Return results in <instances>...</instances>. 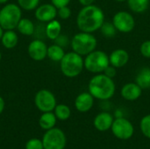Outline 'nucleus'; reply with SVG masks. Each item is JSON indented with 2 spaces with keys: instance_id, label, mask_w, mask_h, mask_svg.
Listing matches in <instances>:
<instances>
[{
  "instance_id": "1",
  "label": "nucleus",
  "mask_w": 150,
  "mask_h": 149,
  "mask_svg": "<svg viewBox=\"0 0 150 149\" xmlns=\"http://www.w3.org/2000/svg\"><path fill=\"white\" fill-rule=\"evenodd\" d=\"M105 22V14L101 8L91 4L83 6L76 17V25L81 32H93L100 29Z\"/></svg>"
},
{
  "instance_id": "2",
  "label": "nucleus",
  "mask_w": 150,
  "mask_h": 149,
  "mask_svg": "<svg viewBox=\"0 0 150 149\" xmlns=\"http://www.w3.org/2000/svg\"><path fill=\"white\" fill-rule=\"evenodd\" d=\"M89 92L94 98L99 100H108L113 97L116 86L112 78L108 77L105 74H97L89 82Z\"/></svg>"
},
{
  "instance_id": "3",
  "label": "nucleus",
  "mask_w": 150,
  "mask_h": 149,
  "mask_svg": "<svg viewBox=\"0 0 150 149\" xmlns=\"http://www.w3.org/2000/svg\"><path fill=\"white\" fill-rule=\"evenodd\" d=\"M60 68L62 73L65 76L73 78L82 73L84 68V61L82 55L73 51L65 54L60 61Z\"/></svg>"
},
{
  "instance_id": "4",
  "label": "nucleus",
  "mask_w": 150,
  "mask_h": 149,
  "mask_svg": "<svg viewBox=\"0 0 150 149\" xmlns=\"http://www.w3.org/2000/svg\"><path fill=\"white\" fill-rule=\"evenodd\" d=\"M22 18L21 8L16 4H6L0 10V25L4 30H13Z\"/></svg>"
},
{
  "instance_id": "5",
  "label": "nucleus",
  "mask_w": 150,
  "mask_h": 149,
  "mask_svg": "<svg viewBox=\"0 0 150 149\" xmlns=\"http://www.w3.org/2000/svg\"><path fill=\"white\" fill-rule=\"evenodd\" d=\"M97 39L91 32H80L75 34L71 40V47L80 55H87L97 47Z\"/></svg>"
},
{
  "instance_id": "6",
  "label": "nucleus",
  "mask_w": 150,
  "mask_h": 149,
  "mask_svg": "<svg viewBox=\"0 0 150 149\" xmlns=\"http://www.w3.org/2000/svg\"><path fill=\"white\" fill-rule=\"evenodd\" d=\"M84 68L87 71L94 74H100L110 65L109 56L101 50H94L86 55Z\"/></svg>"
},
{
  "instance_id": "7",
  "label": "nucleus",
  "mask_w": 150,
  "mask_h": 149,
  "mask_svg": "<svg viewBox=\"0 0 150 149\" xmlns=\"http://www.w3.org/2000/svg\"><path fill=\"white\" fill-rule=\"evenodd\" d=\"M66 136L59 128L47 130L42 138L44 149H64L66 147Z\"/></svg>"
},
{
  "instance_id": "8",
  "label": "nucleus",
  "mask_w": 150,
  "mask_h": 149,
  "mask_svg": "<svg viewBox=\"0 0 150 149\" xmlns=\"http://www.w3.org/2000/svg\"><path fill=\"white\" fill-rule=\"evenodd\" d=\"M34 104L39 111L42 112H48L54 110L56 106V99L50 90H40L35 95Z\"/></svg>"
},
{
  "instance_id": "9",
  "label": "nucleus",
  "mask_w": 150,
  "mask_h": 149,
  "mask_svg": "<svg viewBox=\"0 0 150 149\" xmlns=\"http://www.w3.org/2000/svg\"><path fill=\"white\" fill-rule=\"evenodd\" d=\"M111 128L115 137L120 140H128L134 134V126L132 123L124 118H118L113 120Z\"/></svg>"
},
{
  "instance_id": "10",
  "label": "nucleus",
  "mask_w": 150,
  "mask_h": 149,
  "mask_svg": "<svg viewBox=\"0 0 150 149\" xmlns=\"http://www.w3.org/2000/svg\"><path fill=\"white\" fill-rule=\"evenodd\" d=\"M112 23L117 31L121 32H130L135 26L134 18L127 11H119L112 18Z\"/></svg>"
},
{
  "instance_id": "11",
  "label": "nucleus",
  "mask_w": 150,
  "mask_h": 149,
  "mask_svg": "<svg viewBox=\"0 0 150 149\" xmlns=\"http://www.w3.org/2000/svg\"><path fill=\"white\" fill-rule=\"evenodd\" d=\"M27 53L33 60L40 61L47 56V47L42 40H34L29 44Z\"/></svg>"
},
{
  "instance_id": "12",
  "label": "nucleus",
  "mask_w": 150,
  "mask_h": 149,
  "mask_svg": "<svg viewBox=\"0 0 150 149\" xmlns=\"http://www.w3.org/2000/svg\"><path fill=\"white\" fill-rule=\"evenodd\" d=\"M57 8L52 4H44L35 9V18L40 22H49L55 19Z\"/></svg>"
},
{
  "instance_id": "13",
  "label": "nucleus",
  "mask_w": 150,
  "mask_h": 149,
  "mask_svg": "<svg viewBox=\"0 0 150 149\" xmlns=\"http://www.w3.org/2000/svg\"><path fill=\"white\" fill-rule=\"evenodd\" d=\"M94 104V97L90 92H83L79 94L75 100V106L80 112H89Z\"/></svg>"
},
{
  "instance_id": "14",
  "label": "nucleus",
  "mask_w": 150,
  "mask_h": 149,
  "mask_svg": "<svg viewBox=\"0 0 150 149\" xmlns=\"http://www.w3.org/2000/svg\"><path fill=\"white\" fill-rule=\"evenodd\" d=\"M142 93V89L136 83H126L121 89V96L127 101H134L138 99Z\"/></svg>"
},
{
  "instance_id": "15",
  "label": "nucleus",
  "mask_w": 150,
  "mask_h": 149,
  "mask_svg": "<svg viewBox=\"0 0 150 149\" xmlns=\"http://www.w3.org/2000/svg\"><path fill=\"white\" fill-rule=\"evenodd\" d=\"M129 61V54L125 49H116L112 52V54L109 55V61L110 64L113 67L117 68H122L127 64Z\"/></svg>"
},
{
  "instance_id": "16",
  "label": "nucleus",
  "mask_w": 150,
  "mask_h": 149,
  "mask_svg": "<svg viewBox=\"0 0 150 149\" xmlns=\"http://www.w3.org/2000/svg\"><path fill=\"white\" fill-rule=\"evenodd\" d=\"M113 117L108 112H101L98 114L94 119V126L101 132H105L112 127Z\"/></svg>"
},
{
  "instance_id": "17",
  "label": "nucleus",
  "mask_w": 150,
  "mask_h": 149,
  "mask_svg": "<svg viewBox=\"0 0 150 149\" xmlns=\"http://www.w3.org/2000/svg\"><path fill=\"white\" fill-rule=\"evenodd\" d=\"M61 33H62V25L58 20L53 19L47 22L45 27V34L49 40H54Z\"/></svg>"
},
{
  "instance_id": "18",
  "label": "nucleus",
  "mask_w": 150,
  "mask_h": 149,
  "mask_svg": "<svg viewBox=\"0 0 150 149\" xmlns=\"http://www.w3.org/2000/svg\"><path fill=\"white\" fill-rule=\"evenodd\" d=\"M1 42L4 47L7 49L14 48L18 42V36L13 30H5L1 38Z\"/></svg>"
},
{
  "instance_id": "19",
  "label": "nucleus",
  "mask_w": 150,
  "mask_h": 149,
  "mask_svg": "<svg viewBox=\"0 0 150 149\" xmlns=\"http://www.w3.org/2000/svg\"><path fill=\"white\" fill-rule=\"evenodd\" d=\"M135 83L142 89H149L150 88V68L145 67L142 68L136 77H135Z\"/></svg>"
},
{
  "instance_id": "20",
  "label": "nucleus",
  "mask_w": 150,
  "mask_h": 149,
  "mask_svg": "<svg viewBox=\"0 0 150 149\" xmlns=\"http://www.w3.org/2000/svg\"><path fill=\"white\" fill-rule=\"evenodd\" d=\"M56 116L52 112H43V114L40 116L39 119V125L44 130H49L51 128H54L56 124Z\"/></svg>"
},
{
  "instance_id": "21",
  "label": "nucleus",
  "mask_w": 150,
  "mask_h": 149,
  "mask_svg": "<svg viewBox=\"0 0 150 149\" xmlns=\"http://www.w3.org/2000/svg\"><path fill=\"white\" fill-rule=\"evenodd\" d=\"M17 29L18 32H20L22 35L25 36H31L34 33L35 26L33 22L29 18H21L17 25Z\"/></svg>"
},
{
  "instance_id": "22",
  "label": "nucleus",
  "mask_w": 150,
  "mask_h": 149,
  "mask_svg": "<svg viewBox=\"0 0 150 149\" xmlns=\"http://www.w3.org/2000/svg\"><path fill=\"white\" fill-rule=\"evenodd\" d=\"M65 55V52L63 47L57 44L51 45L47 47V56L53 61H61L63 56Z\"/></svg>"
},
{
  "instance_id": "23",
  "label": "nucleus",
  "mask_w": 150,
  "mask_h": 149,
  "mask_svg": "<svg viewBox=\"0 0 150 149\" xmlns=\"http://www.w3.org/2000/svg\"><path fill=\"white\" fill-rule=\"evenodd\" d=\"M129 8L136 13H142L148 10L150 0H127Z\"/></svg>"
},
{
  "instance_id": "24",
  "label": "nucleus",
  "mask_w": 150,
  "mask_h": 149,
  "mask_svg": "<svg viewBox=\"0 0 150 149\" xmlns=\"http://www.w3.org/2000/svg\"><path fill=\"white\" fill-rule=\"evenodd\" d=\"M54 114L56 116V118L60 120H67L71 114L70 109L68 105H56L55 108H54Z\"/></svg>"
},
{
  "instance_id": "25",
  "label": "nucleus",
  "mask_w": 150,
  "mask_h": 149,
  "mask_svg": "<svg viewBox=\"0 0 150 149\" xmlns=\"http://www.w3.org/2000/svg\"><path fill=\"white\" fill-rule=\"evenodd\" d=\"M102 34L105 38H112L116 35L117 29L115 28L113 23L111 22H104L100 27Z\"/></svg>"
},
{
  "instance_id": "26",
  "label": "nucleus",
  "mask_w": 150,
  "mask_h": 149,
  "mask_svg": "<svg viewBox=\"0 0 150 149\" xmlns=\"http://www.w3.org/2000/svg\"><path fill=\"white\" fill-rule=\"evenodd\" d=\"M18 6L25 11H33L40 4V0H17Z\"/></svg>"
},
{
  "instance_id": "27",
  "label": "nucleus",
  "mask_w": 150,
  "mask_h": 149,
  "mask_svg": "<svg viewBox=\"0 0 150 149\" xmlns=\"http://www.w3.org/2000/svg\"><path fill=\"white\" fill-rule=\"evenodd\" d=\"M141 130L142 133L150 139V114L145 116L141 121Z\"/></svg>"
},
{
  "instance_id": "28",
  "label": "nucleus",
  "mask_w": 150,
  "mask_h": 149,
  "mask_svg": "<svg viewBox=\"0 0 150 149\" xmlns=\"http://www.w3.org/2000/svg\"><path fill=\"white\" fill-rule=\"evenodd\" d=\"M25 149H44L42 141L36 138L29 140L25 144Z\"/></svg>"
},
{
  "instance_id": "29",
  "label": "nucleus",
  "mask_w": 150,
  "mask_h": 149,
  "mask_svg": "<svg viewBox=\"0 0 150 149\" xmlns=\"http://www.w3.org/2000/svg\"><path fill=\"white\" fill-rule=\"evenodd\" d=\"M57 16L62 19H68L71 16V10L68 6L57 9Z\"/></svg>"
},
{
  "instance_id": "30",
  "label": "nucleus",
  "mask_w": 150,
  "mask_h": 149,
  "mask_svg": "<svg viewBox=\"0 0 150 149\" xmlns=\"http://www.w3.org/2000/svg\"><path fill=\"white\" fill-rule=\"evenodd\" d=\"M140 52L144 57L150 59V40H146L141 45Z\"/></svg>"
},
{
  "instance_id": "31",
  "label": "nucleus",
  "mask_w": 150,
  "mask_h": 149,
  "mask_svg": "<svg viewBox=\"0 0 150 149\" xmlns=\"http://www.w3.org/2000/svg\"><path fill=\"white\" fill-rule=\"evenodd\" d=\"M54 41H55V44L61 46L62 47H67L68 44H69V38L67 37V35L62 34V33H61V34L54 40Z\"/></svg>"
},
{
  "instance_id": "32",
  "label": "nucleus",
  "mask_w": 150,
  "mask_h": 149,
  "mask_svg": "<svg viewBox=\"0 0 150 149\" xmlns=\"http://www.w3.org/2000/svg\"><path fill=\"white\" fill-rule=\"evenodd\" d=\"M104 74H105V76H107L108 77L113 79V77H115V76H116V74H117L116 68L110 64V65L104 70Z\"/></svg>"
},
{
  "instance_id": "33",
  "label": "nucleus",
  "mask_w": 150,
  "mask_h": 149,
  "mask_svg": "<svg viewBox=\"0 0 150 149\" xmlns=\"http://www.w3.org/2000/svg\"><path fill=\"white\" fill-rule=\"evenodd\" d=\"M71 0H51L52 4H54L57 9L64 7V6H68V4L70 3Z\"/></svg>"
},
{
  "instance_id": "34",
  "label": "nucleus",
  "mask_w": 150,
  "mask_h": 149,
  "mask_svg": "<svg viewBox=\"0 0 150 149\" xmlns=\"http://www.w3.org/2000/svg\"><path fill=\"white\" fill-rule=\"evenodd\" d=\"M78 1L83 6L91 5V4H93V2H94V0H78Z\"/></svg>"
},
{
  "instance_id": "35",
  "label": "nucleus",
  "mask_w": 150,
  "mask_h": 149,
  "mask_svg": "<svg viewBox=\"0 0 150 149\" xmlns=\"http://www.w3.org/2000/svg\"><path fill=\"white\" fill-rule=\"evenodd\" d=\"M5 107V102L4 100V98L2 97H0V114L4 112Z\"/></svg>"
},
{
  "instance_id": "36",
  "label": "nucleus",
  "mask_w": 150,
  "mask_h": 149,
  "mask_svg": "<svg viewBox=\"0 0 150 149\" xmlns=\"http://www.w3.org/2000/svg\"><path fill=\"white\" fill-rule=\"evenodd\" d=\"M3 33H4V29H3L2 26L0 25V40H1L2 36H3Z\"/></svg>"
},
{
  "instance_id": "37",
  "label": "nucleus",
  "mask_w": 150,
  "mask_h": 149,
  "mask_svg": "<svg viewBox=\"0 0 150 149\" xmlns=\"http://www.w3.org/2000/svg\"><path fill=\"white\" fill-rule=\"evenodd\" d=\"M9 0H0V4H4L8 2Z\"/></svg>"
},
{
  "instance_id": "38",
  "label": "nucleus",
  "mask_w": 150,
  "mask_h": 149,
  "mask_svg": "<svg viewBox=\"0 0 150 149\" xmlns=\"http://www.w3.org/2000/svg\"><path fill=\"white\" fill-rule=\"evenodd\" d=\"M118 2H124V1H127V0H116Z\"/></svg>"
},
{
  "instance_id": "39",
  "label": "nucleus",
  "mask_w": 150,
  "mask_h": 149,
  "mask_svg": "<svg viewBox=\"0 0 150 149\" xmlns=\"http://www.w3.org/2000/svg\"><path fill=\"white\" fill-rule=\"evenodd\" d=\"M1 59H2V54H1V52H0V61H1Z\"/></svg>"
}]
</instances>
